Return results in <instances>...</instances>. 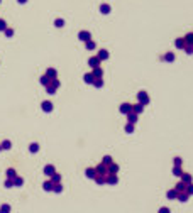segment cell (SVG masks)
Segmentation results:
<instances>
[{"mask_svg": "<svg viewBox=\"0 0 193 213\" xmlns=\"http://www.w3.org/2000/svg\"><path fill=\"white\" fill-rule=\"evenodd\" d=\"M137 100H139V103H142V105H149V102H151V98H149V95L146 93V91H139L137 93Z\"/></svg>", "mask_w": 193, "mask_h": 213, "instance_id": "cell-1", "label": "cell"}, {"mask_svg": "<svg viewBox=\"0 0 193 213\" xmlns=\"http://www.w3.org/2000/svg\"><path fill=\"white\" fill-rule=\"evenodd\" d=\"M105 183L107 184H112V186H114V184H117V183H119V178H117V174H110V173H108V174L105 176Z\"/></svg>", "mask_w": 193, "mask_h": 213, "instance_id": "cell-2", "label": "cell"}, {"mask_svg": "<svg viewBox=\"0 0 193 213\" xmlns=\"http://www.w3.org/2000/svg\"><path fill=\"white\" fill-rule=\"evenodd\" d=\"M95 171H96V174H100V176H107V174H108V171H107V166L102 164V163H100V164L95 167Z\"/></svg>", "mask_w": 193, "mask_h": 213, "instance_id": "cell-3", "label": "cell"}, {"mask_svg": "<svg viewBox=\"0 0 193 213\" xmlns=\"http://www.w3.org/2000/svg\"><path fill=\"white\" fill-rule=\"evenodd\" d=\"M119 112H120V113H124V115H127L129 112H132V105H131V103H122L120 108H119Z\"/></svg>", "mask_w": 193, "mask_h": 213, "instance_id": "cell-4", "label": "cell"}, {"mask_svg": "<svg viewBox=\"0 0 193 213\" xmlns=\"http://www.w3.org/2000/svg\"><path fill=\"white\" fill-rule=\"evenodd\" d=\"M100 63H102V61L96 58V56H92V58L88 59V64H90L92 68H98V66H100Z\"/></svg>", "mask_w": 193, "mask_h": 213, "instance_id": "cell-5", "label": "cell"}, {"mask_svg": "<svg viewBox=\"0 0 193 213\" xmlns=\"http://www.w3.org/2000/svg\"><path fill=\"white\" fill-rule=\"evenodd\" d=\"M107 171H108L110 174H117V173H119V164H115V163L108 164V166H107Z\"/></svg>", "mask_w": 193, "mask_h": 213, "instance_id": "cell-6", "label": "cell"}, {"mask_svg": "<svg viewBox=\"0 0 193 213\" xmlns=\"http://www.w3.org/2000/svg\"><path fill=\"white\" fill-rule=\"evenodd\" d=\"M188 198H190V194L186 193V191L178 193V196H176V200H178V201H181V203H186V201H188Z\"/></svg>", "mask_w": 193, "mask_h": 213, "instance_id": "cell-7", "label": "cell"}, {"mask_svg": "<svg viewBox=\"0 0 193 213\" xmlns=\"http://www.w3.org/2000/svg\"><path fill=\"white\" fill-rule=\"evenodd\" d=\"M180 178H181V181H183L185 184L193 183V176H192V174H188V173H183V174L180 176Z\"/></svg>", "mask_w": 193, "mask_h": 213, "instance_id": "cell-8", "label": "cell"}, {"mask_svg": "<svg viewBox=\"0 0 193 213\" xmlns=\"http://www.w3.org/2000/svg\"><path fill=\"white\" fill-rule=\"evenodd\" d=\"M92 75H93V78H103V69L100 68V66H98V68H93V71H92Z\"/></svg>", "mask_w": 193, "mask_h": 213, "instance_id": "cell-9", "label": "cell"}, {"mask_svg": "<svg viewBox=\"0 0 193 213\" xmlns=\"http://www.w3.org/2000/svg\"><path fill=\"white\" fill-rule=\"evenodd\" d=\"M96 58L100 59V61L108 59V51H107V49H100V51H98V54H96Z\"/></svg>", "mask_w": 193, "mask_h": 213, "instance_id": "cell-10", "label": "cell"}, {"mask_svg": "<svg viewBox=\"0 0 193 213\" xmlns=\"http://www.w3.org/2000/svg\"><path fill=\"white\" fill-rule=\"evenodd\" d=\"M132 112L137 113V115L142 113V112H144V105H142V103H135V105H132Z\"/></svg>", "mask_w": 193, "mask_h": 213, "instance_id": "cell-11", "label": "cell"}, {"mask_svg": "<svg viewBox=\"0 0 193 213\" xmlns=\"http://www.w3.org/2000/svg\"><path fill=\"white\" fill-rule=\"evenodd\" d=\"M85 174H87V178H88V179H95V176H96L95 167H88L87 171H85Z\"/></svg>", "mask_w": 193, "mask_h": 213, "instance_id": "cell-12", "label": "cell"}, {"mask_svg": "<svg viewBox=\"0 0 193 213\" xmlns=\"http://www.w3.org/2000/svg\"><path fill=\"white\" fill-rule=\"evenodd\" d=\"M46 76L49 78V80H54V78L58 76V71L54 68H48V71H46Z\"/></svg>", "mask_w": 193, "mask_h": 213, "instance_id": "cell-13", "label": "cell"}, {"mask_svg": "<svg viewBox=\"0 0 193 213\" xmlns=\"http://www.w3.org/2000/svg\"><path fill=\"white\" fill-rule=\"evenodd\" d=\"M174 191H176V193H183V191H186V184H185L183 181H180V183L174 186Z\"/></svg>", "mask_w": 193, "mask_h": 213, "instance_id": "cell-14", "label": "cell"}, {"mask_svg": "<svg viewBox=\"0 0 193 213\" xmlns=\"http://www.w3.org/2000/svg\"><path fill=\"white\" fill-rule=\"evenodd\" d=\"M78 37H80V41H85V42H87V41H90L92 36H90V32H88V30H81Z\"/></svg>", "mask_w": 193, "mask_h": 213, "instance_id": "cell-15", "label": "cell"}, {"mask_svg": "<svg viewBox=\"0 0 193 213\" xmlns=\"http://www.w3.org/2000/svg\"><path fill=\"white\" fill-rule=\"evenodd\" d=\"M127 122H129V124H135V122H137V113L129 112V113H127Z\"/></svg>", "mask_w": 193, "mask_h": 213, "instance_id": "cell-16", "label": "cell"}, {"mask_svg": "<svg viewBox=\"0 0 193 213\" xmlns=\"http://www.w3.org/2000/svg\"><path fill=\"white\" fill-rule=\"evenodd\" d=\"M183 39H185V46H193V32L186 34Z\"/></svg>", "mask_w": 193, "mask_h": 213, "instance_id": "cell-17", "label": "cell"}, {"mask_svg": "<svg viewBox=\"0 0 193 213\" xmlns=\"http://www.w3.org/2000/svg\"><path fill=\"white\" fill-rule=\"evenodd\" d=\"M44 173H46L48 176H53L54 173H56V169H54V166L53 164H48L46 167H44Z\"/></svg>", "mask_w": 193, "mask_h": 213, "instance_id": "cell-18", "label": "cell"}, {"mask_svg": "<svg viewBox=\"0 0 193 213\" xmlns=\"http://www.w3.org/2000/svg\"><path fill=\"white\" fill-rule=\"evenodd\" d=\"M42 110H44V112H51V110H53V103H51V102H42Z\"/></svg>", "mask_w": 193, "mask_h": 213, "instance_id": "cell-19", "label": "cell"}, {"mask_svg": "<svg viewBox=\"0 0 193 213\" xmlns=\"http://www.w3.org/2000/svg\"><path fill=\"white\" fill-rule=\"evenodd\" d=\"M51 183H53V184H58V183H61V174L54 173V174L51 176Z\"/></svg>", "mask_w": 193, "mask_h": 213, "instance_id": "cell-20", "label": "cell"}, {"mask_svg": "<svg viewBox=\"0 0 193 213\" xmlns=\"http://www.w3.org/2000/svg\"><path fill=\"white\" fill-rule=\"evenodd\" d=\"M95 88H102L103 86V78H96V80H93V83H92Z\"/></svg>", "mask_w": 193, "mask_h": 213, "instance_id": "cell-21", "label": "cell"}, {"mask_svg": "<svg viewBox=\"0 0 193 213\" xmlns=\"http://www.w3.org/2000/svg\"><path fill=\"white\" fill-rule=\"evenodd\" d=\"M174 46H176L178 49H183L185 48V39L183 37H178V39H176V42H174Z\"/></svg>", "mask_w": 193, "mask_h": 213, "instance_id": "cell-22", "label": "cell"}, {"mask_svg": "<svg viewBox=\"0 0 193 213\" xmlns=\"http://www.w3.org/2000/svg\"><path fill=\"white\" fill-rule=\"evenodd\" d=\"M83 80H85V83H88V85H92L95 78H93V75H92V73H87V75L83 76Z\"/></svg>", "mask_w": 193, "mask_h": 213, "instance_id": "cell-23", "label": "cell"}, {"mask_svg": "<svg viewBox=\"0 0 193 213\" xmlns=\"http://www.w3.org/2000/svg\"><path fill=\"white\" fill-rule=\"evenodd\" d=\"M112 163H114V159H112L110 156H103V157H102V164L108 166V164H112Z\"/></svg>", "mask_w": 193, "mask_h": 213, "instance_id": "cell-24", "label": "cell"}, {"mask_svg": "<svg viewBox=\"0 0 193 213\" xmlns=\"http://www.w3.org/2000/svg\"><path fill=\"white\" fill-rule=\"evenodd\" d=\"M166 196H168V200H176V196H178V193L174 191V188H173V189H169V191L166 193Z\"/></svg>", "mask_w": 193, "mask_h": 213, "instance_id": "cell-25", "label": "cell"}, {"mask_svg": "<svg viewBox=\"0 0 193 213\" xmlns=\"http://www.w3.org/2000/svg\"><path fill=\"white\" fill-rule=\"evenodd\" d=\"M93 181H95L96 184H105V176H100V174H96Z\"/></svg>", "mask_w": 193, "mask_h": 213, "instance_id": "cell-26", "label": "cell"}, {"mask_svg": "<svg viewBox=\"0 0 193 213\" xmlns=\"http://www.w3.org/2000/svg\"><path fill=\"white\" fill-rule=\"evenodd\" d=\"M85 46H87L88 51H93V49L96 48V44L93 42V41H87V42H85Z\"/></svg>", "mask_w": 193, "mask_h": 213, "instance_id": "cell-27", "label": "cell"}, {"mask_svg": "<svg viewBox=\"0 0 193 213\" xmlns=\"http://www.w3.org/2000/svg\"><path fill=\"white\" fill-rule=\"evenodd\" d=\"M53 191H54V193H61V191H63V184L61 183L53 184Z\"/></svg>", "mask_w": 193, "mask_h": 213, "instance_id": "cell-28", "label": "cell"}, {"mask_svg": "<svg viewBox=\"0 0 193 213\" xmlns=\"http://www.w3.org/2000/svg\"><path fill=\"white\" fill-rule=\"evenodd\" d=\"M164 61H169V63H173V61H174V54H173V53H166V56H164Z\"/></svg>", "mask_w": 193, "mask_h": 213, "instance_id": "cell-29", "label": "cell"}, {"mask_svg": "<svg viewBox=\"0 0 193 213\" xmlns=\"http://www.w3.org/2000/svg\"><path fill=\"white\" fill-rule=\"evenodd\" d=\"M39 81H41V85H44V86H48V85H49V81H51V80H49V78L46 76V75H44V76H41V80H39Z\"/></svg>", "mask_w": 193, "mask_h": 213, "instance_id": "cell-30", "label": "cell"}, {"mask_svg": "<svg viewBox=\"0 0 193 213\" xmlns=\"http://www.w3.org/2000/svg\"><path fill=\"white\" fill-rule=\"evenodd\" d=\"M42 188H44L46 191H53V183H51V181H46V183L42 184Z\"/></svg>", "mask_w": 193, "mask_h": 213, "instance_id": "cell-31", "label": "cell"}, {"mask_svg": "<svg viewBox=\"0 0 193 213\" xmlns=\"http://www.w3.org/2000/svg\"><path fill=\"white\" fill-rule=\"evenodd\" d=\"M173 174L180 178V176L183 174V169H181V167H173Z\"/></svg>", "mask_w": 193, "mask_h": 213, "instance_id": "cell-32", "label": "cell"}, {"mask_svg": "<svg viewBox=\"0 0 193 213\" xmlns=\"http://www.w3.org/2000/svg\"><path fill=\"white\" fill-rule=\"evenodd\" d=\"M100 10H102V14H108V12H110V5H107V3H103V5L100 7Z\"/></svg>", "mask_w": 193, "mask_h": 213, "instance_id": "cell-33", "label": "cell"}, {"mask_svg": "<svg viewBox=\"0 0 193 213\" xmlns=\"http://www.w3.org/2000/svg\"><path fill=\"white\" fill-rule=\"evenodd\" d=\"M126 132H127V134H132V132H134V124H127V125H126Z\"/></svg>", "mask_w": 193, "mask_h": 213, "instance_id": "cell-34", "label": "cell"}, {"mask_svg": "<svg viewBox=\"0 0 193 213\" xmlns=\"http://www.w3.org/2000/svg\"><path fill=\"white\" fill-rule=\"evenodd\" d=\"M181 164H183L181 157H174V167H181Z\"/></svg>", "mask_w": 193, "mask_h": 213, "instance_id": "cell-35", "label": "cell"}, {"mask_svg": "<svg viewBox=\"0 0 193 213\" xmlns=\"http://www.w3.org/2000/svg\"><path fill=\"white\" fill-rule=\"evenodd\" d=\"M7 176H9V179H14V178H15V171H14V169H7Z\"/></svg>", "mask_w": 193, "mask_h": 213, "instance_id": "cell-36", "label": "cell"}, {"mask_svg": "<svg viewBox=\"0 0 193 213\" xmlns=\"http://www.w3.org/2000/svg\"><path fill=\"white\" fill-rule=\"evenodd\" d=\"M186 193L192 196L193 194V183H190V184H186Z\"/></svg>", "mask_w": 193, "mask_h": 213, "instance_id": "cell-37", "label": "cell"}, {"mask_svg": "<svg viewBox=\"0 0 193 213\" xmlns=\"http://www.w3.org/2000/svg\"><path fill=\"white\" fill-rule=\"evenodd\" d=\"M10 212V206L9 205H3L2 208H0V213H9Z\"/></svg>", "mask_w": 193, "mask_h": 213, "instance_id": "cell-38", "label": "cell"}, {"mask_svg": "<svg viewBox=\"0 0 193 213\" xmlns=\"http://www.w3.org/2000/svg\"><path fill=\"white\" fill-rule=\"evenodd\" d=\"M54 26H56V27H63V26H65V20H63V19H56Z\"/></svg>", "mask_w": 193, "mask_h": 213, "instance_id": "cell-39", "label": "cell"}, {"mask_svg": "<svg viewBox=\"0 0 193 213\" xmlns=\"http://www.w3.org/2000/svg\"><path fill=\"white\" fill-rule=\"evenodd\" d=\"M29 151H31V152H37V151H39V145L37 144H31Z\"/></svg>", "mask_w": 193, "mask_h": 213, "instance_id": "cell-40", "label": "cell"}, {"mask_svg": "<svg viewBox=\"0 0 193 213\" xmlns=\"http://www.w3.org/2000/svg\"><path fill=\"white\" fill-rule=\"evenodd\" d=\"M24 183V181H22V178H17V176H15V178H14V184H17V186H20V184Z\"/></svg>", "mask_w": 193, "mask_h": 213, "instance_id": "cell-41", "label": "cell"}, {"mask_svg": "<svg viewBox=\"0 0 193 213\" xmlns=\"http://www.w3.org/2000/svg\"><path fill=\"white\" fill-rule=\"evenodd\" d=\"M185 51H186V54H193V46H185Z\"/></svg>", "mask_w": 193, "mask_h": 213, "instance_id": "cell-42", "label": "cell"}, {"mask_svg": "<svg viewBox=\"0 0 193 213\" xmlns=\"http://www.w3.org/2000/svg\"><path fill=\"white\" fill-rule=\"evenodd\" d=\"M158 213H171V212H169V208H168V206H161Z\"/></svg>", "mask_w": 193, "mask_h": 213, "instance_id": "cell-43", "label": "cell"}, {"mask_svg": "<svg viewBox=\"0 0 193 213\" xmlns=\"http://www.w3.org/2000/svg\"><path fill=\"white\" fill-rule=\"evenodd\" d=\"M0 147H2V149H9V147H10V142H9V140H5V142L0 145Z\"/></svg>", "mask_w": 193, "mask_h": 213, "instance_id": "cell-44", "label": "cell"}, {"mask_svg": "<svg viewBox=\"0 0 193 213\" xmlns=\"http://www.w3.org/2000/svg\"><path fill=\"white\" fill-rule=\"evenodd\" d=\"M5 27H7L5 26V20H0V30H5Z\"/></svg>", "mask_w": 193, "mask_h": 213, "instance_id": "cell-45", "label": "cell"}, {"mask_svg": "<svg viewBox=\"0 0 193 213\" xmlns=\"http://www.w3.org/2000/svg\"><path fill=\"white\" fill-rule=\"evenodd\" d=\"M5 34H7V36H12V34H14V30H12V29H5Z\"/></svg>", "mask_w": 193, "mask_h": 213, "instance_id": "cell-46", "label": "cell"}, {"mask_svg": "<svg viewBox=\"0 0 193 213\" xmlns=\"http://www.w3.org/2000/svg\"><path fill=\"white\" fill-rule=\"evenodd\" d=\"M12 184H14V181H12V179H9V181H5V186H9V188H10V186H12Z\"/></svg>", "mask_w": 193, "mask_h": 213, "instance_id": "cell-47", "label": "cell"}, {"mask_svg": "<svg viewBox=\"0 0 193 213\" xmlns=\"http://www.w3.org/2000/svg\"><path fill=\"white\" fill-rule=\"evenodd\" d=\"M20 3H26V2H27V0H19Z\"/></svg>", "mask_w": 193, "mask_h": 213, "instance_id": "cell-48", "label": "cell"}, {"mask_svg": "<svg viewBox=\"0 0 193 213\" xmlns=\"http://www.w3.org/2000/svg\"><path fill=\"white\" fill-rule=\"evenodd\" d=\"M0 151H2V147H0Z\"/></svg>", "mask_w": 193, "mask_h": 213, "instance_id": "cell-49", "label": "cell"}]
</instances>
